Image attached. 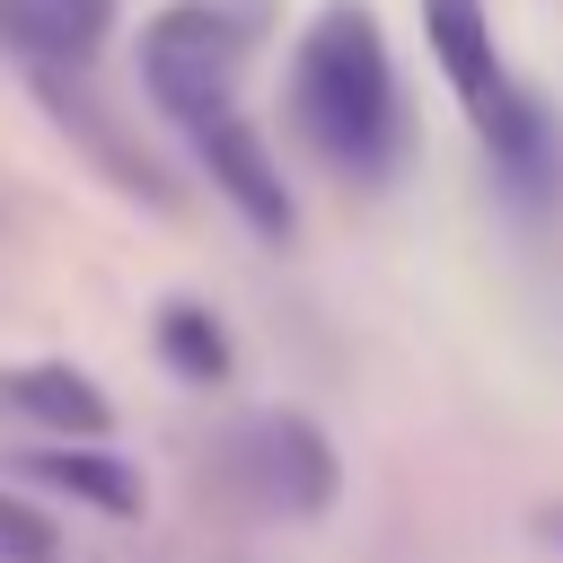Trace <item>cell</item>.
<instances>
[{"instance_id": "obj_8", "label": "cell", "mask_w": 563, "mask_h": 563, "mask_svg": "<svg viewBox=\"0 0 563 563\" xmlns=\"http://www.w3.org/2000/svg\"><path fill=\"white\" fill-rule=\"evenodd\" d=\"M0 413L44 422L53 440H97V431H106V396H97L79 369H62V361H44V369H9V378H0Z\"/></svg>"}, {"instance_id": "obj_2", "label": "cell", "mask_w": 563, "mask_h": 563, "mask_svg": "<svg viewBox=\"0 0 563 563\" xmlns=\"http://www.w3.org/2000/svg\"><path fill=\"white\" fill-rule=\"evenodd\" d=\"M422 44H431L440 79L457 88V106H466V123H475L501 194L545 211L563 194V123H554V106L537 88H519L501 70V44H493L484 0H422Z\"/></svg>"}, {"instance_id": "obj_9", "label": "cell", "mask_w": 563, "mask_h": 563, "mask_svg": "<svg viewBox=\"0 0 563 563\" xmlns=\"http://www.w3.org/2000/svg\"><path fill=\"white\" fill-rule=\"evenodd\" d=\"M158 352H167V369L194 378V387H220V378H229V334H220V317L194 308V299H167V308H158Z\"/></svg>"}, {"instance_id": "obj_3", "label": "cell", "mask_w": 563, "mask_h": 563, "mask_svg": "<svg viewBox=\"0 0 563 563\" xmlns=\"http://www.w3.org/2000/svg\"><path fill=\"white\" fill-rule=\"evenodd\" d=\"M264 35V0H176L141 35V88L167 123H211L238 106V62Z\"/></svg>"}, {"instance_id": "obj_7", "label": "cell", "mask_w": 563, "mask_h": 563, "mask_svg": "<svg viewBox=\"0 0 563 563\" xmlns=\"http://www.w3.org/2000/svg\"><path fill=\"white\" fill-rule=\"evenodd\" d=\"M35 484H53V493H70V501H88V510H114V519H141V475L123 466V457H106L97 440H44V449H26L18 457Z\"/></svg>"}, {"instance_id": "obj_10", "label": "cell", "mask_w": 563, "mask_h": 563, "mask_svg": "<svg viewBox=\"0 0 563 563\" xmlns=\"http://www.w3.org/2000/svg\"><path fill=\"white\" fill-rule=\"evenodd\" d=\"M0 563H62L53 519H44V510H26V501H9V493H0Z\"/></svg>"}, {"instance_id": "obj_11", "label": "cell", "mask_w": 563, "mask_h": 563, "mask_svg": "<svg viewBox=\"0 0 563 563\" xmlns=\"http://www.w3.org/2000/svg\"><path fill=\"white\" fill-rule=\"evenodd\" d=\"M537 537H545V545L563 554V501H545V510H537Z\"/></svg>"}, {"instance_id": "obj_4", "label": "cell", "mask_w": 563, "mask_h": 563, "mask_svg": "<svg viewBox=\"0 0 563 563\" xmlns=\"http://www.w3.org/2000/svg\"><path fill=\"white\" fill-rule=\"evenodd\" d=\"M229 475L255 510L273 519H317L334 510L343 493V466H334V440L308 422V413H255L229 431Z\"/></svg>"}, {"instance_id": "obj_1", "label": "cell", "mask_w": 563, "mask_h": 563, "mask_svg": "<svg viewBox=\"0 0 563 563\" xmlns=\"http://www.w3.org/2000/svg\"><path fill=\"white\" fill-rule=\"evenodd\" d=\"M290 123L299 141L334 167V176H396L405 150H413V114H405V88H396V62H387V35L361 0H334L317 9V26L299 35L290 53Z\"/></svg>"}, {"instance_id": "obj_6", "label": "cell", "mask_w": 563, "mask_h": 563, "mask_svg": "<svg viewBox=\"0 0 563 563\" xmlns=\"http://www.w3.org/2000/svg\"><path fill=\"white\" fill-rule=\"evenodd\" d=\"M114 26V0H0V53L26 62H88Z\"/></svg>"}, {"instance_id": "obj_5", "label": "cell", "mask_w": 563, "mask_h": 563, "mask_svg": "<svg viewBox=\"0 0 563 563\" xmlns=\"http://www.w3.org/2000/svg\"><path fill=\"white\" fill-rule=\"evenodd\" d=\"M185 141H194L202 176L229 194V211H238L255 238H290V229H299V211H290V185H282V167H273L264 132H255L238 106H229V114H211V123H194Z\"/></svg>"}]
</instances>
